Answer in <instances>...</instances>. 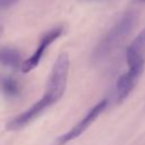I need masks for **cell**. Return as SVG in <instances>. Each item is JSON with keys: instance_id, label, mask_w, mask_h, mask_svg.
<instances>
[{"instance_id": "7", "label": "cell", "mask_w": 145, "mask_h": 145, "mask_svg": "<svg viewBox=\"0 0 145 145\" xmlns=\"http://www.w3.org/2000/svg\"><path fill=\"white\" fill-rule=\"evenodd\" d=\"M0 91L8 99H17L20 96L22 87L14 77L2 76L0 77Z\"/></svg>"}, {"instance_id": "3", "label": "cell", "mask_w": 145, "mask_h": 145, "mask_svg": "<svg viewBox=\"0 0 145 145\" xmlns=\"http://www.w3.org/2000/svg\"><path fill=\"white\" fill-rule=\"evenodd\" d=\"M128 70L142 75L145 66V27L136 35L126 50Z\"/></svg>"}, {"instance_id": "5", "label": "cell", "mask_w": 145, "mask_h": 145, "mask_svg": "<svg viewBox=\"0 0 145 145\" xmlns=\"http://www.w3.org/2000/svg\"><path fill=\"white\" fill-rule=\"evenodd\" d=\"M140 75L135 74L130 70H127L125 74H122L116 84V97L118 102H122L135 88Z\"/></svg>"}, {"instance_id": "10", "label": "cell", "mask_w": 145, "mask_h": 145, "mask_svg": "<svg viewBox=\"0 0 145 145\" xmlns=\"http://www.w3.org/2000/svg\"><path fill=\"white\" fill-rule=\"evenodd\" d=\"M2 32H3V27H2L1 25H0V35L2 34Z\"/></svg>"}, {"instance_id": "4", "label": "cell", "mask_w": 145, "mask_h": 145, "mask_svg": "<svg viewBox=\"0 0 145 145\" xmlns=\"http://www.w3.org/2000/svg\"><path fill=\"white\" fill-rule=\"evenodd\" d=\"M63 33H65V27L63 26H57V27H53L50 31H48L41 37L39 46L35 49V51L32 53V56L29 58H27L25 61H23L22 67H20L22 71L23 72H28V71L33 70L40 63L44 52L50 46V44H52L56 40H58Z\"/></svg>"}, {"instance_id": "6", "label": "cell", "mask_w": 145, "mask_h": 145, "mask_svg": "<svg viewBox=\"0 0 145 145\" xmlns=\"http://www.w3.org/2000/svg\"><path fill=\"white\" fill-rule=\"evenodd\" d=\"M22 54L17 49L10 46H0V65L17 69L22 67Z\"/></svg>"}, {"instance_id": "9", "label": "cell", "mask_w": 145, "mask_h": 145, "mask_svg": "<svg viewBox=\"0 0 145 145\" xmlns=\"http://www.w3.org/2000/svg\"><path fill=\"white\" fill-rule=\"evenodd\" d=\"M135 2H138V3H145V0H134Z\"/></svg>"}, {"instance_id": "1", "label": "cell", "mask_w": 145, "mask_h": 145, "mask_svg": "<svg viewBox=\"0 0 145 145\" xmlns=\"http://www.w3.org/2000/svg\"><path fill=\"white\" fill-rule=\"evenodd\" d=\"M136 22L137 12L131 10L125 12L97 43L93 51V60L100 62L106 59L131 32Z\"/></svg>"}, {"instance_id": "8", "label": "cell", "mask_w": 145, "mask_h": 145, "mask_svg": "<svg viewBox=\"0 0 145 145\" xmlns=\"http://www.w3.org/2000/svg\"><path fill=\"white\" fill-rule=\"evenodd\" d=\"M18 0H0V10L10 7L11 5H14L15 2H17Z\"/></svg>"}, {"instance_id": "2", "label": "cell", "mask_w": 145, "mask_h": 145, "mask_svg": "<svg viewBox=\"0 0 145 145\" xmlns=\"http://www.w3.org/2000/svg\"><path fill=\"white\" fill-rule=\"evenodd\" d=\"M108 105V100L103 99L101 100L99 103H96L92 109H89V111L85 114L84 118H82V120H79L74 127H71L67 133L60 135L57 139H56V145H66L67 143L76 139L77 137L82 136L87 129L88 127L99 118V116L105 110Z\"/></svg>"}]
</instances>
